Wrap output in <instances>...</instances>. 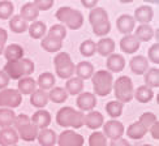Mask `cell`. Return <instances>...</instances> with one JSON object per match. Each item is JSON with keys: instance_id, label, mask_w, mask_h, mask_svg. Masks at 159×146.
I'll list each match as a JSON object with an SVG mask.
<instances>
[{"instance_id": "1", "label": "cell", "mask_w": 159, "mask_h": 146, "mask_svg": "<svg viewBox=\"0 0 159 146\" xmlns=\"http://www.w3.org/2000/svg\"><path fill=\"white\" fill-rule=\"evenodd\" d=\"M89 22L93 28V33L97 37L107 35L111 30L108 13L103 8H93L89 13Z\"/></svg>"}, {"instance_id": "2", "label": "cell", "mask_w": 159, "mask_h": 146, "mask_svg": "<svg viewBox=\"0 0 159 146\" xmlns=\"http://www.w3.org/2000/svg\"><path fill=\"white\" fill-rule=\"evenodd\" d=\"M5 75L9 80H21L24 77H29L34 72V63L30 59H20L17 62H8L4 65Z\"/></svg>"}, {"instance_id": "3", "label": "cell", "mask_w": 159, "mask_h": 146, "mask_svg": "<svg viewBox=\"0 0 159 146\" xmlns=\"http://www.w3.org/2000/svg\"><path fill=\"white\" fill-rule=\"evenodd\" d=\"M56 123L60 127H72L78 129L84 125V114L72 107H63L56 114Z\"/></svg>"}, {"instance_id": "4", "label": "cell", "mask_w": 159, "mask_h": 146, "mask_svg": "<svg viewBox=\"0 0 159 146\" xmlns=\"http://www.w3.org/2000/svg\"><path fill=\"white\" fill-rule=\"evenodd\" d=\"M13 125H15V128H16L18 138H21L24 141H28V142L34 141L38 136V129L35 128V125L31 123L30 117L28 115L20 114L18 116H16Z\"/></svg>"}, {"instance_id": "5", "label": "cell", "mask_w": 159, "mask_h": 146, "mask_svg": "<svg viewBox=\"0 0 159 146\" xmlns=\"http://www.w3.org/2000/svg\"><path fill=\"white\" fill-rule=\"evenodd\" d=\"M55 16L59 21L65 24L72 30H78L84 24V15L80 11L70 8V7L59 8Z\"/></svg>"}, {"instance_id": "6", "label": "cell", "mask_w": 159, "mask_h": 146, "mask_svg": "<svg viewBox=\"0 0 159 146\" xmlns=\"http://www.w3.org/2000/svg\"><path fill=\"white\" fill-rule=\"evenodd\" d=\"M93 86H94V93L101 97H107L112 91L114 86V77L112 73L108 71H98L93 75Z\"/></svg>"}, {"instance_id": "7", "label": "cell", "mask_w": 159, "mask_h": 146, "mask_svg": "<svg viewBox=\"0 0 159 146\" xmlns=\"http://www.w3.org/2000/svg\"><path fill=\"white\" fill-rule=\"evenodd\" d=\"M112 89L115 91V97H116V101L120 102V103H128L133 99V82L128 76H121L119 77L116 81L114 82V86Z\"/></svg>"}, {"instance_id": "8", "label": "cell", "mask_w": 159, "mask_h": 146, "mask_svg": "<svg viewBox=\"0 0 159 146\" xmlns=\"http://www.w3.org/2000/svg\"><path fill=\"white\" fill-rule=\"evenodd\" d=\"M55 72L60 78H70L75 73V64L72 62L70 55L67 52H59L54 59Z\"/></svg>"}, {"instance_id": "9", "label": "cell", "mask_w": 159, "mask_h": 146, "mask_svg": "<svg viewBox=\"0 0 159 146\" xmlns=\"http://www.w3.org/2000/svg\"><path fill=\"white\" fill-rule=\"evenodd\" d=\"M22 102V95L16 89L0 90V108H16Z\"/></svg>"}, {"instance_id": "10", "label": "cell", "mask_w": 159, "mask_h": 146, "mask_svg": "<svg viewBox=\"0 0 159 146\" xmlns=\"http://www.w3.org/2000/svg\"><path fill=\"white\" fill-rule=\"evenodd\" d=\"M84 136L73 130H64L57 138L59 146H84Z\"/></svg>"}, {"instance_id": "11", "label": "cell", "mask_w": 159, "mask_h": 146, "mask_svg": "<svg viewBox=\"0 0 159 146\" xmlns=\"http://www.w3.org/2000/svg\"><path fill=\"white\" fill-rule=\"evenodd\" d=\"M103 135L106 136V138H111V140H117V138H121L123 133H124V125L117 121V120H108L107 123H104L103 127Z\"/></svg>"}, {"instance_id": "12", "label": "cell", "mask_w": 159, "mask_h": 146, "mask_svg": "<svg viewBox=\"0 0 159 146\" xmlns=\"http://www.w3.org/2000/svg\"><path fill=\"white\" fill-rule=\"evenodd\" d=\"M77 107L82 111H91L97 106V98L93 93H81L77 98Z\"/></svg>"}, {"instance_id": "13", "label": "cell", "mask_w": 159, "mask_h": 146, "mask_svg": "<svg viewBox=\"0 0 159 146\" xmlns=\"http://www.w3.org/2000/svg\"><path fill=\"white\" fill-rule=\"evenodd\" d=\"M31 123L35 125L37 129H46L51 123V115L48 111L46 110H38L37 112H34V115L31 116Z\"/></svg>"}, {"instance_id": "14", "label": "cell", "mask_w": 159, "mask_h": 146, "mask_svg": "<svg viewBox=\"0 0 159 146\" xmlns=\"http://www.w3.org/2000/svg\"><path fill=\"white\" fill-rule=\"evenodd\" d=\"M134 25H136L134 18L129 15H121L116 21L117 30L120 31L121 34H125V35H130V33L134 29Z\"/></svg>"}, {"instance_id": "15", "label": "cell", "mask_w": 159, "mask_h": 146, "mask_svg": "<svg viewBox=\"0 0 159 146\" xmlns=\"http://www.w3.org/2000/svg\"><path fill=\"white\" fill-rule=\"evenodd\" d=\"M154 17L153 8L149 5H141L134 11V21L141 22V25H148Z\"/></svg>"}, {"instance_id": "16", "label": "cell", "mask_w": 159, "mask_h": 146, "mask_svg": "<svg viewBox=\"0 0 159 146\" xmlns=\"http://www.w3.org/2000/svg\"><path fill=\"white\" fill-rule=\"evenodd\" d=\"M104 123V117L99 111H90L88 115L84 116V124L90 129L101 128Z\"/></svg>"}, {"instance_id": "17", "label": "cell", "mask_w": 159, "mask_h": 146, "mask_svg": "<svg viewBox=\"0 0 159 146\" xmlns=\"http://www.w3.org/2000/svg\"><path fill=\"white\" fill-rule=\"evenodd\" d=\"M3 54L8 62H17L24 56V48L20 44H9L4 48Z\"/></svg>"}, {"instance_id": "18", "label": "cell", "mask_w": 159, "mask_h": 146, "mask_svg": "<svg viewBox=\"0 0 159 146\" xmlns=\"http://www.w3.org/2000/svg\"><path fill=\"white\" fill-rule=\"evenodd\" d=\"M106 65H107V68L108 71L111 72H121L125 67V60H124V57L123 55L120 54H112L107 57V63H106Z\"/></svg>"}, {"instance_id": "19", "label": "cell", "mask_w": 159, "mask_h": 146, "mask_svg": "<svg viewBox=\"0 0 159 146\" xmlns=\"http://www.w3.org/2000/svg\"><path fill=\"white\" fill-rule=\"evenodd\" d=\"M140 42L134 38V35H125L120 41V48L125 54H134L140 48Z\"/></svg>"}, {"instance_id": "20", "label": "cell", "mask_w": 159, "mask_h": 146, "mask_svg": "<svg viewBox=\"0 0 159 146\" xmlns=\"http://www.w3.org/2000/svg\"><path fill=\"white\" fill-rule=\"evenodd\" d=\"M149 67V62L146 60V57L142 55H137L134 57H132L130 60V69L134 75H143L146 72Z\"/></svg>"}, {"instance_id": "21", "label": "cell", "mask_w": 159, "mask_h": 146, "mask_svg": "<svg viewBox=\"0 0 159 146\" xmlns=\"http://www.w3.org/2000/svg\"><path fill=\"white\" fill-rule=\"evenodd\" d=\"M95 46H97V52L102 56H110L115 51V42L111 38H102Z\"/></svg>"}, {"instance_id": "22", "label": "cell", "mask_w": 159, "mask_h": 146, "mask_svg": "<svg viewBox=\"0 0 159 146\" xmlns=\"http://www.w3.org/2000/svg\"><path fill=\"white\" fill-rule=\"evenodd\" d=\"M37 140L42 146H54L56 144V133L52 129L46 128L38 132Z\"/></svg>"}, {"instance_id": "23", "label": "cell", "mask_w": 159, "mask_h": 146, "mask_svg": "<svg viewBox=\"0 0 159 146\" xmlns=\"http://www.w3.org/2000/svg\"><path fill=\"white\" fill-rule=\"evenodd\" d=\"M75 72L77 73V77L84 81V80L93 77V75H94V67L89 62H81L77 64V67L75 68Z\"/></svg>"}, {"instance_id": "24", "label": "cell", "mask_w": 159, "mask_h": 146, "mask_svg": "<svg viewBox=\"0 0 159 146\" xmlns=\"http://www.w3.org/2000/svg\"><path fill=\"white\" fill-rule=\"evenodd\" d=\"M37 90V81L31 77H24L18 80V93L20 94H33Z\"/></svg>"}, {"instance_id": "25", "label": "cell", "mask_w": 159, "mask_h": 146, "mask_svg": "<svg viewBox=\"0 0 159 146\" xmlns=\"http://www.w3.org/2000/svg\"><path fill=\"white\" fill-rule=\"evenodd\" d=\"M154 37V30L150 25H140L136 29L134 33V38L138 42H149L151 38Z\"/></svg>"}, {"instance_id": "26", "label": "cell", "mask_w": 159, "mask_h": 146, "mask_svg": "<svg viewBox=\"0 0 159 146\" xmlns=\"http://www.w3.org/2000/svg\"><path fill=\"white\" fill-rule=\"evenodd\" d=\"M38 15H39V11L37 9V7L34 5V3H33V2L24 4L22 8H21V13H20V16H21L26 22L37 20Z\"/></svg>"}, {"instance_id": "27", "label": "cell", "mask_w": 159, "mask_h": 146, "mask_svg": "<svg viewBox=\"0 0 159 146\" xmlns=\"http://www.w3.org/2000/svg\"><path fill=\"white\" fill-rule=\"evenodd\" d=\"M9 28L13 33H17V34H22L24 31L28 30L29 25L25 20L20 16V15H16V16H12L11 20H9Z\"/></svg>"}, {"instance_id": "28", "label": "cell", "mask_w": 159, "mask_h": 146, "mask_svg": "<svg viewBox=\"0 0 159 146\" xmlns=\"http://www.w3.org/2000/svg\"><path fill=\"white\" fill-rule=\"evenodd\" d=\"M30 103H31V106H34V107L42 110L44 106L48 103V94L41 89L35 90L30 97Z\"/></svg>"}, {"instance_id": "29", "label": "cell", "mask_w": 159, "mask_h": 146, "mask_svg": "<svg viewBox=\"0 0 159 146\" xmlns=\"http://www.w3.org/2000/svg\"><path fill=\"white\" fill-rule=\"evenodd\" d=\"M84 89V81L80 80L78 77H70L67 84H65V91L70 95H78L81 94Z\"/></svg>"}, {"instance_id": "30", "label": "cell", "mask_w": 159, "mask_h": 146, "mask_svg": "<svg viewBox=\"0 0 159 146\" xmlns=\"http://www.w3.org/2000/svg\"><path fill=\"white\" fill-rule=\"evenodd\" d=\"M133 97H136V99L140 103H148L154 98V91L150 88H148V86L142 85L136 89V91L133 93Z\"/></svg>"}, {"instance_id": "31", "label": "cell", "mask_w": 159, "mask_h": 146, "mask_svg": "<svg viewBox=\"0 0 159 146\" xmlns=\"http://www.w3.org/2000/svg\"><path fill=\"white\" fill-rule=\"evenodd\" d=\"M37 85L39 86V89L43 90V91L50 90V89L54 88V85H55V76L50 72H44L42 75H39Z\"/></svg>"}, {"instance_id": "32", "label": "cell", "mask_w": 159, "mask_h": 146, "mask_svg": "<svg viewBox=\"0 0 159 146\" xmlns=\"http://www.w3.org/2000/svg\"><path fill=\"white\" fill-rule=\"evenodd\" d=\"M0 140H2L7 146H8V145L15 146L18 142V135H17L16 129H13V128H4V129L0 130Z\"/></svg>"}, {"instance_id": "33", "label": "cell", "mask_w": 159, "mask_h": 146, "mask_svg": "<svg viewBox=\"0 0 159 146\" xmlns=\"http://www.w3.org/2000/svg\"><path fill=\"white\" fill-rule=\"evenodd\" d=\"M15 119L16 114L11 108H0V128H11Z\"/></svg>"}, {"instance_id": "34", "label": "cell", "mask_w": 159, "mask_h": 146, "mask_svg": "<svg viewBox=\"0 0 159 146\" xmlns=\"http://www.w3.org/2000/svg\"><path fill=\"white\" fill-rule=\"evenodd\" d=\"M146 132H148V129L137 121V123L130 124L128 127L127 135H128L129 138H132V140H141V138L146 135Z\"/></svg>"}, {"instance_id": "35", "label": "cell", "mask_w": 159, "mask_h": 146, "mask_svg": "<svg viewBox=\"0 0 159 146\" xmlns=\"http://www.w3.org/2000/svg\"><path fill=\"white\" fill-rule=\"evenodd\" d=\"M29 35L34 39H41L44 37L46 31H47V28H46V24L42 21H34L29 28Z\"/></svg>"}, {"instance_id": "36", "label": "cell", "mask_w": 159, "mask_h": 146, "mask_svg": "<svg viewBox=\"0 0 159 146\" xmlns=\"http://www.w3.org/2000/svg\"><path fill=\"white\" fill-rule=\"evenodd\" d=\"M41 47H42L43 50H46L47 52H57V51L61 50L63 42H61V41H57V39H55V38L46 37V38L42 39Z\"/></svg>"}, {"instance_id": "37", "label": "cell", "mask_w": 159, "mask_h": 146, "mask_svg": "<svg viewBox=\"0 0 159 146\" xmlns=\"http://www.w3.org/2000/svg\"><path fill=\"white\" fill-rule=\"evenodd\" d=\"M145 82L148 88L153 90L154 88H159V69L158 68H150L145 73Z\"/></svg>"}, {"instance_id": "38", "label": "cell", "mask_w": 159, "mask_h": 146, "mask_svg": "<svg viewBox=\"0 0 159 146\" xmlns=\"http://www.w3.org/2000/svg\"><path fill=\"white\" fill-rule=\"evenodd\" d=\"M123 108H124V104L117 102V101H111V102H108L107 104H106V112H107L114 120L116 117L121 116Z\"/></svg>"}, {"instance_id": "39", "label": "cell", "mask_w": 159, "mask_h": 146, "mask_svg": "<svg viewBox=\"0 0 159 146\" xmlns=\"http://www.w3.org/2000/svg\"><path fill=\"white\" fill-rule=\"evenodd\" d=\"M68 93L63 88H52L48 93V99H51L54 103H63L67 101Z\"/></svg>"}, {"instance_id": "40", "label": "cell", "mask_w": 159, "mask_h": 146, "mask_svg": "<svg viewBox=\"0 0 159 146\" xmlns=\"http://www.w3.org/2000/svg\"><path fill=\"white\" fill-rule=\"evenodd\" d=\"M47 37H51V38H55L57 41H61L67 37V29H65L64 25H60V24H56V25H52L50 30H48V34Z\"/></svg>"}, {"instance_id": "41", "label": "cell", "mask_w": 159, "mask_h": 146, "mask_svg": "<svg viewBox=\"0 0 159 146\" xmlns=\"http://www.w3.org/2000/svg\"><path fill=\"white\" fill-rule=\"evenodd\" d=\"M80 52H81V55L85 56V57H90L93 56L97 52V46L94 43V41H91V39H86L81 43L80 46Z\"/></svg>"}, {"instance_id": "42", "label": "cell", "mask_w": 159, "mask_h": 146, "mask_svg": "<svg viewBox=\"0 0 159 146\" xmlns=\"http://www.w3.org/2000/svg\"><path fill=\"white\" fill-rule=\"evenodd\" d=\"M13 11H15V7H13L12 2H8V0L0 2V20L11 18V16L13 15Z\"/></svg>"}, {"instance_id": "43", "label": "cell", "mask_w": 159, "mask_h": 146, "mask_svg": "<svg viewBox=\"0 0 159 146\" xmlns=\"http://www.w3.org/2000/svg\"><path fill=\"white\" fill-rule=\"evenodd\" d=\"M89 146H108L107 138L102 132H94L89 137Z\"/></svg>"}, {"instance_id": "44", "label": "cell", "mask_w": 159, "mask_h": 146, "mask_svg": "<svg viewBox=\"0 0 159 146\" xmlns=\"http://www.w3.org/2000/svg\"><path fill=\"white\" fill-rule=\"evenodd\" d=\"M158 120H157V116L153 114V112H143V114L140 116V120H138V123H140L141 125H143L146 129H149L151 125L155 124Z\"/></svg>"}, {"instance_id": "45", "label": "cell", "mask_w": 159, "mask_h": 146, "mask_svg": "<svg viewBox=\"0 0 159 146\" xmlns=\"http://www.w3.org/2000/svg\"><path fill=\"white\" fill-rule=\"evenodd\" d=\"M149 59L154 64H159V44L158 42L149 48Z\"/></svg>"}, {"instance_id": "46", "label": "cell", "mask_w": 159, "mask_h": 146, "mask_svg": "<svg viewBox=\"0 0 159 146\" xmlns=\"http://www.w3.org/2000/svg\"><path fill=\"white\" fill-rule=\"evenodd\" d=\"M33 3H34L38 11H48L54 5V0H35Z\"/></svg>"}, {"instance_id": "47", "label": "cell", "mask_w": 159, "mask_h": 146, "mask_svg": "<svg viewBox=\"0 0 159 146\" xmlns=\"http://www.w3.org/2000/svg\"><path fill=\"white\" fill-rule=\"evenodd\" d=\"M7 39H8V33H7V30H4L3 28H0V55L3 54V51L5 48Z\"/></svg>"}, {"instance_id": "48", "label": "cell", "mask_w": 159, "mask_h": 146, "mask_svg": "<svg viewBox=\"0 0 159 146\" xmlns=\"http://www.w3.org/2000/svg\"><path fill=\"white\" fill-rule=\"evenodd\" d=\"M8 84H9V77L5 75L4 71H0V90L7 89Z\"/></svg>"}, {"instance_id": "49", "label": "cell", "mask_w": 159, "mask_h": 146, "mask_svg": "<svg viewBox=\"0 0 159 146\" xmlns=\"http://www.w3.org/2000/svg\"><path fill=\"white\" fill-rule=\"evenodd\" d=\"M150 133H151V137H153L154 140H157V141L159 140V123L158 121L150 127Z\"/></svg>"}, {"instance_id": "50", "label": "cell", "mask_w": 159, "mask_h": 146, "mask_svg": "<svg viewBox=\"0 0 159 146\" xmlns=\"http://www.w3.org/2000/svg\"><path fill=\"white\" fill-rule=\"evenodd\" d=\"M110 146H130V144L124 138H117V140H111Z\"/></svg>"}, {"instance_id": "51", "label": "cell", "mask_w": 159, "mask_h": 146, "mask_svg": "<svg viewBox=\"0 0 159 146\" xmlns=\"http://www.w3.org/2000/svg\"><path fill=\"white\" fill-rule=\"evenodd\" d=\"M81 4L84 7H86V8H89V9H93V8H95V5L98 4L97 0H93V2H86V0H82Z\"/></svg>"}, {"instance_id": "52", "label": "cell", "mask_w": 159, "mask_h": 146, "mask_svg": "<svg viewBox=\"0 0 159 146\" xmlns=\"http://www.w3.org/2000/svg\"><path fill=\"white\" fill-rule=\"evenodd\" d=\"M0 146H7V145H5V144H4L2 140H0Z\"/></svg>"}, {"instance_id": "53", "label": "cell", "mask_w": 159, "mask_h": 146, "mask_svg": "<svg viewBox=\"0 0 159 146\" xmlns=\"http://www.w3.org/2000/svg\"><path fill=\"white\" fill-rule=\"evenodd\" d=\"M142 146H153V145H148V144H145V145H142Z\"/></svg>"}, {"instance_id": "54", "label": "cell", "mask_w": 159, "mask_h": 146, "mask_svg": "<svg viewBox=\"0 0 159 146\" xmlns=\"http://www.w3.org/2000/svg\"><path fill=\"white\" fill-rule=\"evenodd\" d=\"M15 146H17V145H15Z\"/></svg>"}]
</instances>
